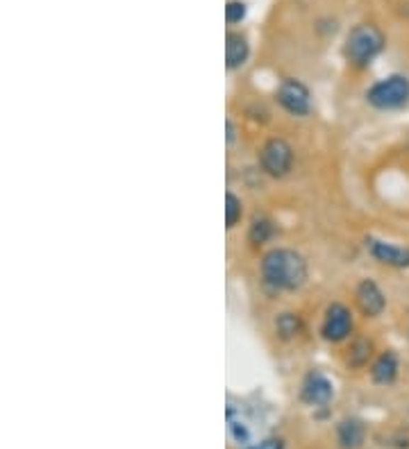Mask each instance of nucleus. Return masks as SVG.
Listing matches in <instances>:
<instances>
[{
    "mask_svg": "<svg viewBox=\"0 0 409 449\" xmlns=\"http://www.w3.org/2000/svg\"><path fill=\"white\" fill-rule=\"evenodd\" d=\"M320 331H323V336L327 341L332 343H339L344 341L346 336L352 331V316L348 307L344 305H330L327 311H325V318H323V327H320Z\"/></svg>",
    "mask_w": 409,
    "mask_h": 449,
    "instance_id": "nucleus-6",
    "label": "nucleus"
},
{
    "mask_svg": "<svg viewBox=\"0 0 409 449\" xmlns=\"http://www.w3.org/2000/svg\"><path fill=\"white\" fill-rule=\"evenodd\" d=\"M225 125H228V143H232L235 141V125H232V120H228Z\"/></svg>",
    "mask_w": 409,
    "mask_h": 449,
    "instance_id": "nucleus-20",
    "label": "nucleus"
},
{
    "mask_svg": "<svg viewBox=\"0 0 409 449\" xmlns=\"http://www.w3.org/2000/svg\"><path fill=\"white\" fill-rule=\"evenodd\" d=\"M246 449H284V443L280 441V438H267V441H262L259 445H252V447H246Z\"/></svg>",
    "mask_w": 409,
    "mask_h": 449,
    "instance_id": "nucleus-19",
    "label": "nucleus"
},
{
    "mask_svg": "<svg viewBox=\"0 0 409 449\" xmlns=\"http://www.w3.org/2000/svg\"><path fill=\"white\" fill-rule=\"evenodd\" d=\"M278 103L293 116H305L312 100H309V91L303 82L298 80H284L278 89Z\"/></svg>",
    "mask_w": 409,
    "mask_h": 449,
    "instance_id": "nucleus-5",
    "label": "nucleus"
},
{
    "mask_svg": "<svg viewBox=\"0 0 409 449\" xmlns=\"http://www.w3.org/2000/svg\"><path fill=\"white\" fill-rule=\"evenodd\" d=\"M248 55H250L248 39L243 35H237V32H228V37H225V62H228V69L235 71V69H239V66H243L248 62Z\"/></svg>",
    "mask_w": 409,
    "mask_h": 449,
    "instance_id": "nucleus-10",
    "label": "nucleus"
},
{
    "mask_svg": "<svg viewBox=\"0 0 409 449\" xmlns=\"http://www.w3.org/2000/svg\"><path fill=\"white\" fill-rule=\"evenodd\" d=\"M246 3H241V0H228V5H225V21L230 25H235V23H241L243 18H246Z\"/></svg>",
    "mask_w": 409,
    "mask_h": 449,
    "instance_id": "nucleus-18",
    "label": "nucleus"
},
{
    "mask_svg": "<svg viewBox=\"0 0 409 449\" xmlns=\"http://www.w3.org/2000/svg\"><path fill=\"white\" fill-rule=\"evenodd\" d=\"M241 213H243L241 200H239L235 193H228V195H225V222H228L230 229L235 227V224L241 220Z\"/></svg>",
    "mask_w": 409,
    "mask_h": 449,
    "instance_id": "nucleus-16",
    "label": "nucleus"
},
{
    "mask_svg": "<svg viewBox=\"0 0 409 449\" xmlns=\"http://www.w3.org/2000/svg\"><path fill=\"white\" fill-rule=\"evenodd\" d=\"M371 341H357L355 345L350 347V356H348V361H350V365H355V368H359V365H364L369 361V356H371Z\"/></svg>",
    "mask_w": 409,
    "mask_h": 449,
    "instance_id": "nucleus-17",
    "label": "nucleus"
},
{
    "mask_svg": "<svg viewBox=\"0 0 409 449\" xmlns=\"http://www.w3.org/2000/svg\"><path fill=\"white\" fill-rule=\"evenodd\" d=\"M259 164L262 171L271 177H284L291 171L293 164V150L284 139H269L259 150Z\"/></svg>",
    "mask_w": 409,
    "mask_h": 449,
    "instance_id": "nucleus-4",
    "label": "nucleus"
},
{
    "mask_svg": "<svg viewBox=\"0 0 409 449\" xmlns=\"http://www.w3.org/2000/svg\"><path fill=\"white\" fill-rule=\"evenodd\" d=\"M330 397H332V384H330V379L320 373L307 375V379L303 381V399L307 404H327Z\"/></svg>",
    "mask_w": 409,
    "mask_h": 449,
    "instance_id": "nucleus-9",
    "label": "nucleus"
},
{
    "mask_svg": "<svg viewBox=\"0 0 409 449\" xmlns=\"http://www.w3.org/2000/svg\"><path fill=\"white\" fill-rule=\"evenodd\" d=\"M339 445L344 449H357L364 443V426L357 420H344L339 424Z\"/></svg>",
    "mask_w": 409,
    "mask_h": 449,
    "instance_id": "nucleus-12",
    "label": "nucleus"
},
{
    "mask_svg": "<svg viewBox=\"0 0 409 449\" xmlns=\"http://www.w3.org/2000/svg\"><path fill=\"white\" fill-rule=\"evenodd\" d=\"M275 327H278L282 339H291V336L301 334V320H298L293 313H282V316L275 320Z\"/></svg>",
    "mask_w": 409,
    "mask_h": 449,
    "instance_id": "nucleus-14",
    "label": "nucleus"
},
{
    "mask_svg": "<svg viewBox=\"0 0 409 449\" xmlns=\"http://www.w3.org/2000/svg\"><path fill=\"white\" fill-rule=\"evenodd\" d=\"M228 431H230V436L235 438V441H237L239 445H246V443L250 441L248 426L243 424L241 420L235 418V411H232V409H228Z\"/></svg>",
    "mask_w": 409,
    "mask_h": 449,
    "instance_id": "nucleus-15",
    "label": "nucleus"
},
{
    "mask_svg": "<svg viewBox=\"0 0 409 449\" xmlns=\"http://www.w3.org/2000/svg\"><path fill=\"white\" fill-rule=\"evenodd\" d=\"M396 375H398V358L393 352H384L375 358V363L371 368V377L375 384H382V386L391 384Z\"/></svg>",
    "mask_w": 409,
    "mask_h": 449,
    "instance_id": "nucleus-11",
    "label": "nucleus"
},
{
    "mask_svg": "<svg viewBox=\"0 0 409 449\" xmlns=\"http://www.w3.org/2000/svg\"><path fill=\"white\" fill-rule=\"evenodd\" d=\"M355 300H357L359 311H362L366 318L380 316V313L384 311V307H386L384 293L380 290L378 284L371 282V279H364V282H359V286H357V290H355Z\"/></svg>",
    "mask_w": 409,
    "mask_h": 449,
    "instance_id": "nucleus-7",
    "label": "nucleus"
},
{
    "mask_svg": "<svg viewBox=\"0 0 409 449\" xmlns=\"http://www.w3.org/2000/svg\"><path fill=\"white\" fill-rule=\"evenodd\" d=\"M366 98L375 109H400L409 100V80L405 75H389L384 80L375 82L369 89Z\"/></svg>",
    "mask_w": 409,
    "mask_h": 449,
    "instance_id": "nucleus-3",
    "label": "nucleus"
},
{
    "mask_svg": "<svg viewBox=\"0 0 409 449\" xmlns=\"http://www.w3.org/2000/svg\"><path fill=\"white\" fill-rule=\"evenodd\" d=\"M366 248H369V254L373 256V259L384 263V266H391V268H407L409 266V248H400V245L375 241V239H371L366 243Z\"/></svg>",
    "mask_w": 409,
    "mask_h": 449,
    "instance_id": "nucleus-8",
    "label": "nucleus"
},
{
    "mask_svg": "<svg viewBox=\"0 0 409 449\" xmlns=\"http://www.w3.org/2000/svg\"><path fill=\"white\" fill-rule=\"evenodd\" d=\"M382 48H384L382 32L371 23H359L348 32L344 55L352 66L362 69V66H369L375 57H378Z\"/></svg>",
    "mask_w": 409,
    "mask_h": 449,
    "instance_id": "nucleus-2",
    "label": "nucleus"
},
{
    "mask_svg": "<svg viewBox=\"0 0 409 449\" xmlns=\"http://www.w3.org/2000/svg\"><path fill=\"white\" fill-rule=\"evenodd\" d=\"M264 279L280 290H296L307 282V261L296 250L275 248L262 259Z\"/></svg>",
    "mask_w": 409,
    "mask_h": 449,
    "instance_id": "nucleus-1",
    "label": "nucleus"
},
{
    "mask_svg": "<svg viewBox=\"0 0 409 449\" xmlns=\"http://www.w3.org/2000/svg\"><path fill=\"white\" fill-rule=\"evenodd\" d=\"M273 222L269 218H264V216H255L252 218V224H250V241L255 243V245H262V243H267L271 237H273Z\"/></svg>",
    "mask_w": 409,
    "mask_h": 449,
    "instance_id": "nucleus-13",
    "label": "nucleus"
}]
</instances>
